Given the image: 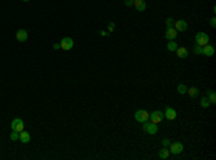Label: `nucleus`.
Here are the masks:
<instances>
[{
  "mask_svg": "<svg viewBox=\"0 0 216 160\" xmlns=\"http://www.w3.org/2000/svg\"><path fill=\"white\" fill-rule=\"evenodd\" d=\"M143 128H144V131H146V133H149V134H156L157 133V130H158L157 124H156V123H153V121L149 123V120L143 123Z\"/></svg>",
  "mask_w": 216,
  "mask_h": 160,
  "instance_id": "obj_1",
  "label": "nucleus"
},
{
  "mask_svg": "<svg viewBox=\"0 0 216 160\" xmlns=\"http://www.w3.org/2000/svg\"><path fill=\"white\" fill-rule=\"evenodd\" d=\"M209 43V35L205 33V32H199L196 33V45H200V46H205Z\"/></svg>",
  "mask_w": 216,
  "mask_h": 160,
  "instance_id": "obj_2",
  "label": "nucleus"
},
{
  "mask_svg": "<svg viewBox=\"0 0 216 160\" xmlns=\"http://www.w3.org/2000/svg\"><path fill=\"white\" fill-rule=\"evenodd\" d=\"M134 118H136L138 123H144V121H147L150 118V114L147 113L146 110H137L136 114H134Z\"/></svg>",
  "mask_w": 216,
  "mask_h": 160,
  "instance_id": "obj_3",
  "label": "nucleus"
},
{
  "mask_svg": "<svg viewBox=\"0 0 216 160\" xmlns=\"http://www.w3.org/2000/svg\"><path fill=\"white\" fill-rule=\"evenodd\" d=\"M169 146H170L169 152H170V153H173V154H180L182 152H183V144H182L180 141H174V143H170Z\"/></svg>",
  "mask_w": 216,
  "mask_h": 160,
  "instance_id": "obj_4",
  "label": "nucleus"
},
{
  "mask_svg": "<svg viewBox=\"0 0 216 160\" xmlns=\"http://www.w3.org/2000/svg\"><path fill=\"white\" fill-rule=\"evenodd\" d=\"M61 49H64V51H69L74 48V40L72 38H64V39L61 40Z\"/></svg>",
  "mask_w": 216,
  "mask_h": 160,
  "instance_id": "obj_5",
  "label": "nucleus"
},
{
  "mask_svg": "<svg viewBox=\"0 0 216 160\" xmlns=\"http://www.w3.org/2000/svg\"><path fill=\"white\" fill-rule=\"evenodd\" d=\"M23 127H25V124H23L22 118H13V121H12V130L20 133V131H23Z\"/></svg>",
  "mask_w": 216,
  "mask_h": 160,
  "instance_id": "obj_6",
  "label": "nucleus"
},
{
  "mask_svg": "<svg viewBox=\"0 0 216 160\" xmlns=\"http://www.w3.org/2000/svg\"><path fill=\"white\" fill-rule=\"evenodd\" d=\"M163 118H164V114L161 113V111H153V113H150V118H149V120L157 124V123H160Z\"/></svg>",
  "mask_w": 216,
  "mask_h": 160,
  "instance_id": "obj_7",
  "label": "nucleus"
},
{
  "mask_svg": "<svg viewBox=\"0 0 216 160\" xmlns=\"http://www.w3.org/2000/svg\"><path fill=\"white\" fill-rule=\"evenodd\" d=\"M164 117H166L167 120H174V118L177 117L176 110H173L171 107H166V111H164Z\"/></svg>",
  "mask_w": 216,
  "mask_h": 160,
  "instance_id": "obj_8",
  "label": "nucleus"
},
{
  "mask_svg": "<svg viewBox=\"0 0 216 160\" xmlns=\"http://www.w3.org/2000/svg\"><path fill=\"white\" fill-rule=\"evenodd\" d=\"M174 29L177 32H184V30H187V23L184 20H177L174 22Z\"/></svg>",
  "mask_w": 216,
  "mask_h": 160,
  "instance_id": "obj_9",
  "label": "nucleus"
},
{
  "mask_svg": "<svg viewBox=\"0 0 216 160\" xmlns=\"http://www.w3.org/2000/svg\"><path fill=\"white\" fill-rule=\"evenodd\" d=\"M166 38L169 40H174L177 36V30L176 29H173V27H167V30H166V35H164Z\"/></svg>",
  "mask_w": 216,
  "mask_h": 160,
  "instance_id": "obj_10",
  "label": "nucleus"
},
{
  "mask_svg": "<svg viewBox=\"0 0 216 160\" xmlns=\"http://www.w3.org/2000/svg\"><path fill=\"white\" fill-rule=\"evenodd\" d=\"M16 39L19 40V42H25L27 39V32L25 29H19L17 33H16Z\"/></svg>",
  "mask_w": 216,
  "mask_h": 160,
  "instance_id": "obj_11",
  "label": "nucleus"
},
{
  "mask_svg": "<svg viewBox=\"0 0 216 160\" xmlns=\"http://www.w3.org/2000/svg\"><path fill=\"white\" fill-rule=\"evenodd\" d=\"M203 55H206V56H213L215 55V48L212 46V45H205L203 46Z\"/></svg>",
  "mask_w": 216,
  "mask_h": 160,
  "instance_id": "obj_12",
  "label": "nucleus"
},
{
  "mask_svg": "<svg viewBox=\"0 0 216 160\" xmlns=\"http://www.w3.org/2000/svg\"><path fill=\"white\" fill-rule=\"evenodd\" d=\"M19 140L22 141V143H29L30 141V134L27 133V131H20L19 133Z\"/></svg>",
  "mask_w": 216,
  "mask_h": 160,
  "instance_id": "obj_13",
  "label": "nucleus"
},
{
  "mask_svg": "<svg viewBox=\"0 0 216 160\" xmlns=\"http://www.w3.org/2000/svg\"><path fill=\"white\" fill-rule=\"evenodd\" d=\"M176 53H177V56H179V58H187V55H189L187 49H186V48H183V46H180V48L177 46Z\"/></svg>",
  "mask_w": 216,
  "mask_h": 160,
  "instance_id": "obj_14",
  "label": "nucleus"
},
{
  "mask_svg": "<svg viewBox=\"0 0 216 160\" xmlns=\"http://www.w3.org/2000/svg\"><path fill=\"white\" fill-rule=\"evenodd\" d=\"M134 6L138 12H144L146 10V2L144 0H134Z\"/></svg>",
  "mask_w": 216,
  "mask_h": 160,
  "instance_id": "obj_15",
  "label": "nucleus"
},
{
  "mask_svg": "<svg viewBox=\"0 0 216 160\" xmlns=\"http://www.w3.org/2000/svg\"><path fill=\"white\" fill-rule=\"evenodd\" d=\"M169 154H170L169 149H167V147H163V149L158 152V157H160V159H167V157H169Z\"/></svg>",
  "mask_w": 216,
  "mask_h": 160,
  "instance_id": "obj_16",
  "label": "nucleus"
},
{
  "mask_svg": "<svg viewBox=\"0 0 216 160\" xmlns=\"http://www.w3.org/2000/svg\"><path fill=\"white\" fill-rule=\"evenodd\" d=\"M187 94H189L192 98H195V97H197L199 95V89H197L196 87H192V88H187Z\"/></svg>",
  "mask_w": 216,
  "mask_h": 160,
  "instance_id": "obj_17",
  "label": "nucleus"
},
{
  "mask_svg": "<svg viewBox=\"0 0 216 160\" xmlns=\"http://www.w3.org/2000/svg\"><path fill=\"white\" fill-rule=\"evenodd\" d=\"M200 105H202L203 108H208V107L212 105V104H210V101H209V98H208V97H203L202 100H200Z\"/></svg>",
  "mask_w": 216,
  "mask_h": 160,
  "instance_id": "obj_18",
  "label": "nucleus"
},
{
  "mask_svg": "<svg viewBox=\"0 0 216 160\" xmlns=\"http://www.w3.org/2000/svg\"><path fill=\"white\" fill-rule=\"evenodd\" d=\"M167 49H169L170 52L176 51V49H177V43L174 42V40H170V42H169V45H167Z\"/></svg>",
  "mask_w": 216,
  "mask_h": 160,
  "instance_id": "obj_19",
  "label": "nucleus"
},
{
  "mask_svg": "<svg viewBox=\"0 0 216 160\" xmlns=\"http://www.w3.org/2000/svg\"><path fill=\"white\" fill-rule=\"evenodd\" d=\"M177 93L179 94H186L187 93V87H186L184 84H179V87H177Z\"/></svg>",
  "mask_w": 216,
  "mask_h": 160,
  "instance_id": "obj_20",
  "label": "nucleus"
},
{
  "mask_svg": "<svg viewBox=\"0 0 216 160\" xmlns=\"http://www.w3.org/2000/svg\"><path fill=\"white\" fill-rule=\"evenodd\" d=\"M209 93V101H210V104H215V101H216V97H215V93L210 89V91H208Z\"/></svg>",
  "mask_w": 216,
  "mask_h": 160,
  "instance_id": "obj_21",
  "label": "nucleus"
},
{
  "mask_svg": "<svg viewBox=\"0 0 216 160\" xmlns=\"http://www.w3.org/2000/svg\"><path fill=\"white\" fill-rule=\"evenodd\" d=\"M10 139H12V141H14V140H19V131H14V130H12V134H10Z\"/></svg>",
  "mask_w": 216,
  "mask_h": 160,
  "instance_id": "obj_22",
  "label": "nucleus"
},
{
  "mask_svg": "<svg viewBox=\"0 0 216 160\" xmlns=\"http://www.w3.org/2000/svg\"><path fill=\"white\" fill-rule=\"evenodd\" d=\"M193 51H195V53H197V55H203V46H200V45L195 46L193 48Z\"/></svg>",
  "mask_w": 216,
  "mask_h": 160,
  "instance_id": "obj_23",
  "label": "nucleus"
},
{
  "mask_svg": "<svg viewBox=\"0 0 216 160\" xmlns=\"http://www.w3.org/2000/svg\"><path fill=\"white\" fill-rule=\"evenodd\" d=\"M173 23H174V22H173L171 17H167V19H166V25H167V27H171L173 26Z\"/></svg>",
  "mask_w": 216,
  "mask_h": 160,
  "instance_id": "obj_24",
  "label": "nucleus"
},
{
  "mask_svg": "<svg viewBox=\"0 0 216 160\" xmlns=\"http://www.w3.org/2000/svg\"><path fill=\"white\" fill-rule=\"evenodd\" d=\"M124 3H125V6H127V7H130V6H133V5H134V2H133V0H125Z\"/></svg>",
  "mask_w": 216,
  "mask_h": 160,
  "instance_id": "obj_25",
  "label": "nucleus"
},
{
  "mask_svg": "<svg viewBox=\"0 0 216 160\" xmlns=\"http://www.w3.org/2000/svg\"><path fill=\"white\" fill-rule=\"evenodd\" d=\"M210 26H212V27L216 26V19H215V17H212V19H210Z\"/></svg>",
  "mask_w": 216,
  "mask_h": 160,
  "instance_id": "obj_26",
  "label": "nucleus"
},
{
  "mask_svg": "<svg viewBox=\"0 0 216 160\" xmlns=\"http://www.w3.org/2000/svg\"><path fill=\"white\" fill-rule=\"evenodd\" d=\"M169 144H170V140H169V139H164V140H163V146L167 147Z\"/></svg>",
  "mask_w": 216,
  "mask_h": 160,
  "instance_id": "obj_27",
  "label": "nucleus"
},
{
  "mask_svg": "<svg viewBox=\"0 0 216 160\" xmlns=\"http://www.w3.org/2000/svg\"><path fill=\"white\" fill-rule=\"evenodd\" d=\"M108 29H110V32H112V30H114V23H110V25H108Z\"/></svg>",
  "mask_w": 216,
  "mask_h": 160,
  "instance_id": "obj_28",
  "label": "nucleus"
},
{
  "mask_svg": "<svg viewBox=\"0 0 216 160\" xmlns=\"http://www.w3.org/2000/svg\"><path fill=\"white\" fill-rule=\"evenodd\" d=\"M59 48H61V45H59V43H55V45H53V49H59Z\"/></svg>",
  "mask_w": 216,
  "mask_h": 160,
  "instance_id": "obj_29",
  "label": "nucleus"
},
{
  "mask_svg": "<svg viewBox=\"0 0 216 160\" xmlns=\"http://www.w3.org/2000/svg\"><path fill=\"white\" fill-rule=\"evenodd\" d=\"M23 2H29V0H23Z\"/></svg>",
  "mask_w": 216,
  "mask_h": 160,
  "instance_id": "obj_30",
  "label": "nucleus"
},
{
  "mask_svg": "<svg viewBox=\"0 0 216 160\" xmlns=\"http://www.w3.org/2000/svg\"><path fill=\"white\" fill-rule=\"evenodd\" d=\"M133 2H134V0H133Z\"/></svg>",
  "mask_w": 216,
  "mask_h": 160,
  "instance_id": "obj_31",
  "label": "nucleus"
}]
</instances>
